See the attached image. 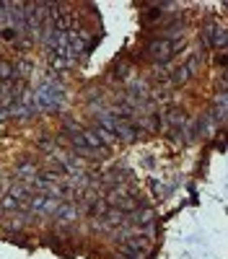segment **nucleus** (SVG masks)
Listing matches in <instances>:
<instances>
[{"label": "nucleus", "mask_w": 228, "mask_h": 259, "mask_svg": "<svg viewBox=\"0 0 228 259\" xmlns=\"http://www.w3.org/2000/svg\"><path fill=\"white\" fill-rule=\"evenodd\" d=\"M0 78H13V65L0 62Z\"/></svg>", "instance_id": "5"}, {"label": "nucleus", "mask_w": 228, "mask_h": 259, "mask_svg": "<svg viewBox=\"0 0 228 259\" xmlns=\"http://www.w3.org/2000/svg\"><path fill=\"white\" fill-rule=\"evenodd\" d=\"M195 68H197V57H192L190 62L184 65V68H179V70H176V75H174V83H184V80H190Z\"/></svg>", "instance_id": "3"}, {"label": "nucleus", "mask_w": 228, "mask_h": 259, "mask_svg": "<svg viewBox=\"0 0 228 259\" xmlns=\"http://www.w3.org/2000/svg\"><path fill=\"white\" fill-rule=\"evenodd\" d=\"M207 36H210V45H213V47H218V45L223 47V45H225V31H223V29H215V26L207 29Z\"/></svg>", "instance_id": "4"}, {"label": "nucleus", "mask_w": 228, "mask_h": 259, "mask_svg": "<svg viewBox=\"0 0 228 259\" xmlns=\"http://www.w3.org/2000/svg\"><path fill=\"white\" fill-rule=\"evenodd\" d=\"M171 50H174V45L169 39H161V41H156V45H151V55L158 57V60H166L171 55Z\"/></svg>", "instance_id": "2"}, {"label": "nucleus", "mask_w": 228, "mask_h": 259, "mask_svg": "<svg viewBox=\"0 0 228 259\" xmlns=\"http://www.w3.org/2000/svg\"><path fill=\"white\" fill-rule=\"evenodd\" d=\"M3 8H6V6H3V3H0V24H3V18L8 16V11H3Z\"/></svg>", "instance_id": "6"}, {"label": "nucleus", "mask_w": 228, "mask_h": 259, "mask_svg": "<svg viewBox=\"0 0 228 259\" xmlns=\"http://www.w3.org/2000/svg\"><path fill=\"white\" fill-rule=\"evenodd\" d=\"M62 101V94H60V89L57 85H41L39 89V94H36V104L41 106V109H52V106H57Z\"/></svg>", "instance_id": "1"}]
</instances>
